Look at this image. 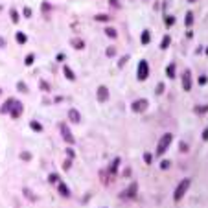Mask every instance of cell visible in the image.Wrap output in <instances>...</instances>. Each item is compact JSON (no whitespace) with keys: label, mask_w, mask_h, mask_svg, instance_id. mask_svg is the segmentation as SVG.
Segmentation results:
<instances>
[{"label":"cell","mask_w":208,"mask_h":208,"mask_svg":"<svg viewBox=\"0 0 208 208\" xmlns=\"http://www.w3.org/2000/svg\"><path fill=\"white\" fill-rule=\"evenodd\" d=\"M190 184H192V181L190 179H182L181 182H179V186L175 188V193H173V199L175 201H181L182 197H184V193L188 192V188H190Z\"/></svg>","instance_id":"6da1fadb"},{"label":"cell","mask_w":208,"mask_h":208,"mask_svg":"<svg viewBox=\"0 0 208 208\" xmlns=\"http://www.w3.org/2000/svg\"><path fill=\"white\" fill-rule=\"evenodd\" d=\"M171 140H173V136H171V133H166L160 140H158V146H157V155H162V153H166L168 151V147H170V144H171Z\"/></svg>","instance_id":"7a4b0ae2"},{"label":"cell","mask_w":208,"mask_h":208,"mask_svg":"<svg viewBox=\"0 0 208 208\" xmlns=\"http://www.w3.org/2000/svg\"><path fill=\"white\" fill-rule=\"evenodd\" d=\"M136 76H138L140 81H146V79L149 78V64H147L146 59H142V61L138 63V72H136Z\"/></svg>","instance_id":"3957f363"},{"label":"cell","mask_w":208,"mask_h":208,"mask_svg":"<svg viewBox=\"0 0 208 208\" xmlns=\"http://www.w3.org/2000/svg\"><path fill=\"white\" fill-rule=\"evenodd\" d=\"M59 129H61V133H63V138L67 140L68 144H74V136H72V133H70L68 125H67V124H61V125H59Z\"/></svg>","instance_id":"277c9868"},{"label":"cell","mask_w":208,"mask_h":208,"mask_svg":"<svg viewBox=\"0 0 208 208\" xmlns=\"http://www.w3.org/2000/svg\"><path fill=\"white\" fill-rule=\"evenodd\" d=\"M147 100H136L133 105H131V109H133V111L135 113H142V111H146V109H147Z\"/></svg>","instance_id":"5b68a950"},{"label":"cell","mask_w":208,"mask_h":208,"mask_svg":"<svg viewBox=\"0 0 208 208\" xmlns=\"http://www.w3.org/2000/svg\"><path fill=\"white\" fill-rule=\"evenodd\" d=\"M22 109H24V107H22V103L15 100V103H13V107H11V111H9L11 118H19L20 114H22Z\"/></svg>","instance_id":"8992f818"},{"label":"cell","mask_w":208,"mask_h":208,"mask_svg":"<svg viewBox=\"0 0 208 208\" xmlns=\"http://www.w3.org/2000/svg\"><path fill=\"white\" fill-rule=\"evenodd\" d=\"M96 96H98V101H101V103L107 101L109 100V89H107V87H103V85L98 87V94Z\"/></svg>","instance_id":"52a82bcc"},{"label":"cell","mask_w":208,"mask_h":208,"mask_svg":"<svg viewBox=\"0 0 208 208\" xmlns=\"http://www.w3.org/2000/svg\"><path fill=\"white\" fill-rule=\"evenodd\" d=\"M182 89L184 90H192V74L188 70L182 74Z\"/></svg>","instance_id":"ba28073f"},{"label":"cell","mask_w":208,"mask_h":208,"mask_svg":"<svg viewBox=\"0 0 208 208\" xmlns=\"http://www.w3.org/2000/svg\"><path fill=\"white\" fill-rule=\"evenodd\" d=\"M57 188H59V193L63 195V197H70V190H68V186L64 184V182H57Z\"/></svg>","instance_id":"9c48e42d"},{"label":"cell","mask_w":208,"mask_h":208,"mask_svg":"<svg viewBox=\"0 0 208 208\" xmlns=\"http://www.w3.org/2000/svg\"><path fill=\"white\" fill-rule=\"evenodd\" d=\"M68 118L72 120V122H74V124H78V122H81V114H79L78 111H76V109H70V111H68Z\"/></svg>","instance_id":"30bf717a"},{"label":"cell","mask_w":208,"mask_h":208,"mask_svg":"<svg viewBox=\"0 0 208 208\" xmlns=\"http://www.w3.org/2000/svg\"><path fill=\"white\" fill-rule=\"evenodd\" d=\"M136 188H138L136 182H133V184H131L129 188L125 190V197H135V195H136Z\"/></svg>","instance_id":"8fae6325"},{"label":"cell","mask_w":208,"mask_h":208,"mask_svg":"<svg viewBox=\"0 0 208 208\" xmlns=\"http://www.w3.org/2000/svg\"><path fill=\"white\" fill-rule=\"evenodd\" d=\"M13 103H15V100H13V98H9V100L2 105V109H0V111H2V113H9V111H11V107H13Z\"/></svg>","instance_id":"7c38bea8"},{"label":"cell","mask_w":208,"mask_h":208,"mask_svg":"<svg viewBox=\"0 0 208 208\" xmlns=\"http://www.w3.org/2000/svg\"><path fill=\"white\" fill-rule=\"evenodd\" d=\"M63 72H64V76H67V79H70V81H74V79H76V74L72 72V68H70V67H63Z\"/></svg>","instance_id":"4fadbf2b"},{"label":"cell","mask_w":208,"mask_h":208,"mask_svg":"<svg viewBox=\"0 0 208 208\" xmlns=\"http://www.w3.org/2000/svg\"><path fill=\"white\" fill-rule=\"evenodd\" d=\"M72 46H74L76 50H83V48H85V42H83L81 39H72Z\"/></svg>","instance_id":"5bb4252c"},{"label":"cell","mask_w":208,"mask_h":208,"mask_svg":"<svg viewBox=\"0 0 208 208\" xmlns=\"http://www.w3.org/2000/svg\"><path fill=\"white\" fill-rule=\"evenodd\" d=\"M175 72H177V67H175V63H171L170 67L166 68V74H168V78H175Z\"/></svg>","instance_id":"9a60e30c"},{"label":"cell","mask_w":208,"mask_h":208,"mask_svg":"<svg viewBox=\"0 0 208 208\" xmlns=\"http://www.w3.org/2000/svg\"><path fill=\"white\" fill-rule=\"evenodd\" d=\"M15 39H17V42H19V44H24V42L28 41V37L22 33V31H17V35H15Z\"/></svg>","instance_id":"2e32d148"},{"label":"cell","mask_w":208,"mask_h":208,"mask_svg":"<svg viewBox=\"0 0 208 208\" xmlns=\"http://www.w3.org/2000/svg\"><path fill=\"white\" fill-rule=\"evenodd\" d=\"M140 41H142V44H149V41H151V33L146 30L144 33H142V37H140Z\"/></svg>","instance_id":"e0dca14e"},{"label":"cell","mask_w":208,"mask_h":208,"mask_svg":"<svg viewBox=\"0 0 208 208\" xmlns=\"http://www.w3.org/2000/svg\"><path fill=\"white\" fill-rule=\"evenodd\" d=\"M105 35L111 37V39H116V37H118V31H116L114 28H105Z\"/></svg>","instance_id":"ac0fdd59"},{"label":"cell","mask_w":208,"mask_h":208,"mask_svg":"<svg viewBox=\"0 0 208 208\" xmlns=\"http://www.w3.org/2000/svg\"><path fill=\"white\" fill-rule=\"evenodd\" d=\"M30 127L33 131H37V133H42V125L39 122H35V120H31V122H30Z\"/></svg>","instance_id":"d6986e66"},{"label":"cell","mask_w":208,"mask_h":208,"mask_svg":"<svg viewBox=\"0 0 208 208\" xmlns=\"http://www.w3.org/2000/svg\"><path fill=\"white\" fill-rule=\"evenodd\" d=\"M33 61H35V56H33V53H30V56H26V59H24V64L30 67V64H33Z\"/></svg>","instance_id":"ffe728a7"},{"label":"cell","mask_w":208,"mask_h":208,"mask_svg":"<svg viewBox=\"0 0 208 208\" xmlns=\"http://www.w3.org/2000/svg\"><path fill=\"white\" fill-rule=\"evenodd\" d=\"M17 89H19L20 92H28V87H26L24 81H19V83H17Z\"/></svg>","instance_id":"44dd1931"},{"label":"cell","mask_w":208,"mask_h":208,"mask_svg":"<svg viewBox=\"0 0 208 208\" xmlns=\"http://www.w3.org/2000/svg\"><path fill=\"white\" fill-rule=\"evenodd\" d=\"M170 41H171V39H170V35H166V37L162 39V44H160V48H168V46H170Z\"/></svg>","instance_id":"7402d4cb"},{"label":"cell","mask_w":208,"mask_h":208,"mask_svg":"<svg viewBox=\"0 0 208 208\" xmlns=\"http://www.w3.org/2000/svg\"><path fill=\"white\" fill-rule=\"evenodd\" d=\"M39 87H41V90H44V92H48V90H50V85H48L46 81H41V83H39Z\"/></svg>","instance_id":"603a6c76"},{"label":"cell","mask_w":208,"mask_h":208,"mask_svg":"<svg viewBox=\"0 0 208 208\" xmlns=\"http://www.w3.org/2000/svg\"><path fill=\"white\" fill-rule=\"evenodd\" d=\"M20 158H22V160H31V153L22 151V153H20Z\"/></svg>","instance_id":"cb8c5ba5"},{"label":"cell","mask_w":208,"mask_h":208,"mask_svg":"<svg viewBox=\"0 0 208 208\" xmlns=\"http://www.w3.org/2000/svg\"><path fill=\"white\" fill-rule=\"evenodd\" d=\"M109 19L111 17H107V15H96V20H100V22H107Z\"/></svg>","instance_id":"d4e9b609"},{"label":"cell","mask_w":208,"mask_h":208,"mask_svg":"<svg viewBox=\"0 0 208 208\" xmlns=\"http://www.w3.org/2000/svg\"><path fill=\"white\" fill-rule=\"evenodd\" d=\"M19 19H20L19 13L15 11V9H11V20H13V22H19Z\"/></svg>","instance_id":"484cf974"},{"label":"cell","mask_w":208,"mask_h":208,"mask_svg":"<svg viewBox=\"0 0 208 208\" xmlns=\"http://www.w3.org/2000/svg\"><path fill=\"white\" fill-rule=\"evenodd\" d=\"M192 22H193V15L188 13V15H186V26H192Z\"/></svg>","instance_id":"4316f807"},{"label":"cell","mask_w":208,"mask_h":208,"mask_svg":"<svg viewBox=\"0 0 208 208\" xmlns=\"http://www.w3.org/2000/svg\"><path fill=\"white\" fill-rule=\"evenodd\" d=\"M173 24H175V19L168 15V17H166V26H173Z\"/></svg>","instance_id":"83f0119b"},{"label":"cell","mask_w":208,"mask_h":208,"mask_svg":"<svg viewBox=\"0 0 208 208\" xmlns=\"http://www.w3.org/2000/svg\"><path fill=\"white\" fill-rule=\"evenodd\" d=\"M48 181H50V182H59V177H57L56 173H52L50 177H48Z\"/></svg>","instance_id":"f1b7e54d"},{"label":"cell","mask_w":208,"mask_h":208,"mask_svg":"<svg viewBox=\"0 0 208 208\" xmlns=\"http://www.w3.org/2000/svg\"><path fill=\"white\" fill-rule=\"evenodd\" d=\"M118 164H120V158H116V160L113 162V166H111V171H113V173H114V171L118 170Z\"/></svg>","instance_id":"f546056e"},{"label":"cell","mask_w":208,"mask_h":208,"mask_svg":"<svg viewBox=\"0 0 208 208\" xmlns=\"http://www.w3.org/2000/svg\"><path fill=\"white\" fill-rule=\"evenodd\" d=\"M127 61H129V56H124L122 59H120V63H118V67H124V64H125Z\"/></svg>","instance_id":"4dcf8cb0"},{"label":"cell","mask_w":208,"mask_h":208,"mask_svg":"<svg viewBox=\"0 0 208 208\" xmlns=\"http://www.w3.org/2000/svg\"><path fill=\"white\" fill-rule=\"evenodd\" d=\"M22 13H24L26 19H30V17H31V9H30V7H24V11H22Z\"/></svg>","instance_id":"1f68e13d"},{"label":"cell","mask_w":208,"mask_h":208,"mask_svg":"<svg viewBox=\"0 0 208 208\" xmlns=\"http://www.w3.org/2000/svg\"><path fill=\"white\" fill-rule=\"evenodd\" d=\"M114 53H116V50H114L113 46H111V48H107V56H109V57H113Z\"/></svg>","instance_id":"d6a6232c"},{"label":"cell","mask_w":208,"mask_h":208,"mask_svg":"<svg viewBox=\"0 0 208 208\" xmlns=\"http://www.w3.org/2000/svg\"><path fill=\"white\" fill-rule=\"evenodd\" d=\"M199 83H201V85H206V83H208V78H206V76H201V78H199Z\"/></svg>","instance_id":"836d02e7"},{"label":"cell","mask_w":208,"mask_h":208,"mask_svg":"<svg viewBox=\"0 0 208 208\" xmlns=\"http://www.w3.org/2000/svg\"><path fill=\"white\" fill-rule=\"evenodd\" d=\"M160 166H162L164 170H166V168H170V160H162V162H160Z\"/></svg>","instance_id":"e575fe53"},{"label":"cell","mask_w":208,"mask_h":208,"mask_svg":"<svg viewBox=\"0 0 208 208\" xmlns=\"http://www.w3.org/2000/svg\"><path fill=\"white\" fill-rule=\"evenodd\" d=\"M70 164H72V162H70V158H68V160H64V164H63V168H64V170H68V168H70Z\"/></svg>","instance_id":"d590c367"},{"label":"cell","mask_w":208,"mask_h":208,"mask_svg":"<svg viewBox=\"0 0 208 208\" xmlns=\"http://www.w3.org/2000/svg\"><path fill=\"white\" fill-rule=\"evenodd\" d=\"M203 140H208V127L203 131Z\"/></svg>","instance_id":"8d00e7d4"},{"label":"cell","mask_w":208,"mask_h":208,"mask_svg":"<svg viewBox=\"0 0 208 208\" xmlns=\"http://www.w3.org/2000/svg\"><path fill=\"white\" fill-rule=\"evenodd\" d=\"M151 158H153V157L149 155V153H146V155H144V160H146V162H151Z\"/></svg>","instance_id":"74e56055"},{"label":"cell","mask_w":208,"mask_h":208,"mask_svg":"<svg viewBox=\"0 0 208 208\" xmlns=\"http://www.w3.org/2000/svg\"><path fill=\"white\" fill-rule=\"evenodd\" d=\"M162 90H164V85H162V83H160V85H158V87H157V94H160V92H162Z\"/></svg>","instance_id":"f35d334b"},{"label":"cell","mask_w":208,"mask_h":208,"mask_svg":"<svg viewBox=\"0 0 208 208\" xmlns=\"http://www.w3.org/2000/svg\"><path fill=\"white\" fill-rule=\"evenodd\" d=\"M67 153H68V157H70V158H74V157H76V153H74V149H68Z\"/></svg>","instance_id":"ab89813d"},{"label":"cell","mask_w":208,"mask_h":208,"mask_svg":"<svg viewBox=\"0 0 208 208\" xmlns=\"http://www.w3.org/2000/svg\"><path fill=\"white\" fill-rule=\"evenodd\" d=\"M4 46H6V39L0 37V48H4Z\"/></svg>","instance_id":"60d3db41"},{"label":"cell","mask_w":208,"mask_h":208,"mask_svg":"<svg viewBox=\"0 0 208 208\" xmlns=\"http://www.w3.org/2000/svg\"><path fill=\"white\" fill-rule=\"evenodd\" d=\"M181 151H188V146H186V144H184V142H182V144H181Z\"/></svg>","instance_id":"b9f144b4"},{"label":"cell","mask_w":208,"mask_h":208,"mask_svg":"<svg viewBox=\"0 0 208 208\" xmlns=\"http://www.w3.org/2000/svg\"><path fill=\"white\" fill-rule=\"evenodd\" d=\"M111 2V6H114V7H118V0H109Z\"/></svg>","instance_id":"7bdbcfd3"},{"label":"cell","mask_w":208,"mask_h":208,"mask_svg":"<svg viewBox=\"0 0 208 208\" xmlns=\"http://www.w3.org/2000/svg\"><path fill=\"white\" fill-rule=\"evenodd\" d=\"M188 2H197V0H188Z\"/></svg>","instance_id":"ee69618b"},{"label":"cell","mask_w":208,"mask_h":208,"mask_svg":"<svg viewBox=\"0 0 208 208\" xmlns=\"http://www.w3.org/2000/svg\"><path fill=\"white\" fill-rule=\"evenodd\" d=\"M0 94H2V89H0Z\"/></svg>","instance_id":"f6af8a7d"},{"label":"cell","mask_w":208,"mask_h":208,"mask_svg":"<svg viewBox=\"0 0 208 208\" xmlns=\"http://www.w3.org/2000/svg\"><path fill=\"white\" fill-rule=\"evenodd\" d=\"M206 53H208V48H206Z\"/></svg>","instance_id":"bcb514c9"}]
</instances>
